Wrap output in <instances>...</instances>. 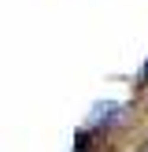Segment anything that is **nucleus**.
Returning <instances> with one entry per match:
<instances>
[{
    "label": "nucleus",
    "mask_w": 148,
    "mask_h": 152,
    "mask_svg": "<svg viewBox=\"0 0 148 152\" xmlns=\"http://www.w3.org/2000/svg\"><path fill=\"white\" fill-rule=\"evenodd\" d=\"M126 115H130V104H122V100H96L93 108H89V119H85V126L89 130H115V126H122L126 123Z\"/></svg>",
    "instance_id": "obj_1"
},
{
    "label": "nucleus",
    "mask_w": 148,
    "mask_h": 152,
    "mask_svg": "<svg viewBox=\"0 0 148 152\" xmlns=\"http://www.w3.org/2000/svg\"><path fill=\"white\" fill-rule=\"evenodd\" d=\"M148 86V59H144V67H141V74H137V89H144Z\"/></svg>",
    "instance_id": "obj_2"
},
{
    "label": "nucleus",
    "mask_w": 148,
    "mask_h": 152,
    "mask_svg": "<svg viewBox=\"0 0 148 152\" xmlns=\"http://www.w3.org/2000/svg\"><path fill=\"white\" fill-rule=\"evenodd\" d=\"M137 152H148V141H144V145H141V148H137Z\"/></svg>",
    "instance_id": "obj_3"
}]
</instances>
